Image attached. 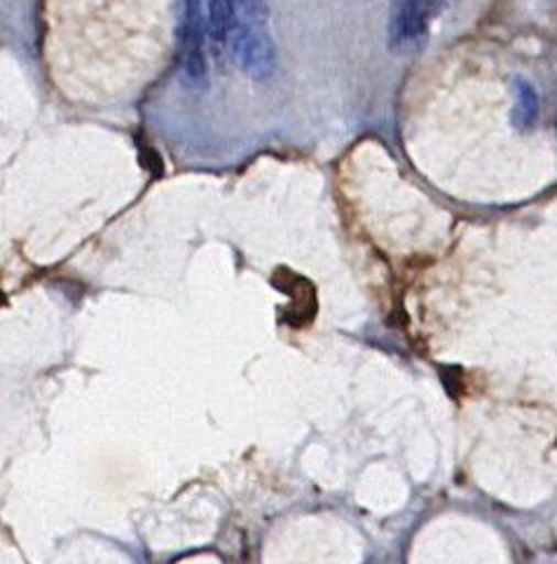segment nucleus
Returning a JSON list of instances; mask_svg holds the SVG:
<instances>
[{
	"mask_svg": "<svg viewBox=\"0 0 557 564\" xmlns=\"http://www.w3.org/2000/svg\"><path fill=\"white\" fill-rule=\"evenodd\" d=\"M209 33L204 22V10L197 0H185L178 24V68L183 83L190 89L209 85Z\"/></svg>",
	"mask_w": 557,
	"mask_h": 564,
	"instance_id": "f03ea898",
	"label": "nucleus"
},
{
	"mask_svg": "<svg viewBox=\"0 0 557 564\" xmlns=\"http://www.w3.org/2000/svg\"><path fill=\"white\" fill-rule=\"evenodd\" d=\"M272 281L274 286L282 293H286L291 300L286 324L301 322V326H309L312 318L317 316V289H314L312 281L288 268H278L272 274Z\"/></svg>",
	"mask_w": 557,
	"mask_h": 564,
	"instance_id": "7ed1b4c3",
	"label": "nucleus"
},
{
	"mask_svg": "<svg viewBox=\"0 0 557 564\" xmlns=\"http://www.w3.org/2000/svg\"><path fill=\"white\" fill-rule=\"evenodd\" d=\"M448 0H392L386 37L396 54H417L426 47L432 29Z\"/></svg>",
	"mask_w": 557,
	"mask_h": 564,
	"instance_id": "f257e3e1",
	"label": "nucleus"
},
{
	"mask_svg": "<svg viewBox=\"0 0 557 564\" xmlns=\"http://www.w3.org/2000/svg\"><path fill=\"white\" fill-rule=\"evenodd\" d=\"M513 94H515V106H513L511 122L517 131H529L538 120V110H542L538 94L534 85L527 78H523V75H517L513 80Z\"/></svg>",
	"mask_w": 557,
	"mask_h": 564,
	"instance_id": "20e7f679",
	"label": "nucleus"
}]
</instances>
